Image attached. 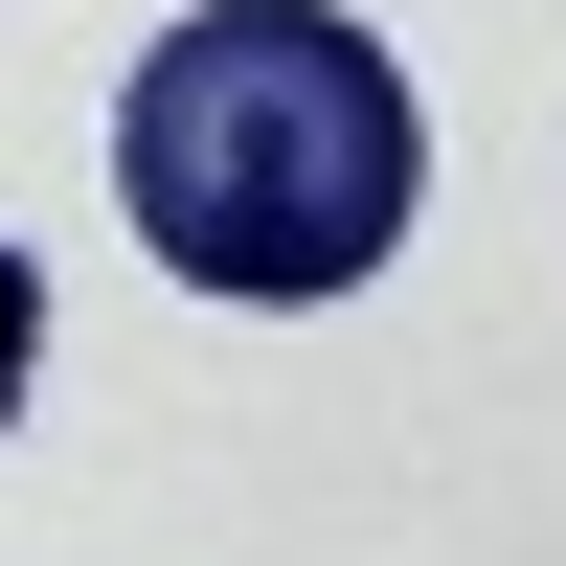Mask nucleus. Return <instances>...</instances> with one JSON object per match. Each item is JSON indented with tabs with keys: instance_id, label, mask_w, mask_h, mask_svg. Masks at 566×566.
Here are the masks:
<instances>
[{
	"instance_id": "nucleus-1",
	"label": "nucleus",
	"mask_w": 566,
	"mask_h": 566,
	"mask_svg": "<svg viewBox=\"0 0 566 566\" xmlns=\"http://www.w3.org/2000/svg\"><path fill=\"white\" fill-rule=\"evenodd\" d=\"M114 205L181 295H250V317H317L408 250L431 205V114L408 69L340 23V0H205V23L136 45L114 91Z\"/></svg>"
},
{
	"instance_id": "nucleus-2",
	"label": "nucleus",
	"mask_w": 566,
	"mask_h": 566,
	"mask_svg": "<svg viewBox=\"0 0 566 566\" xmlns=\"http://www.w3.org/2000/svg\"><path fill=\"white\" fill-rule=\"evenodd\" d=\"M23 363H45V272L0 250V408H23Z\"/></svg>"
}]
</instances>
